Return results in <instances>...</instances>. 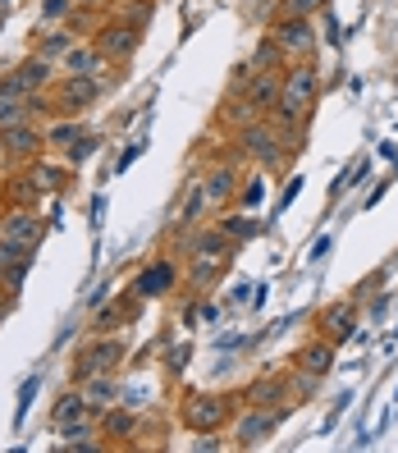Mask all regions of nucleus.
<instances>
[{"instance_id": "2eb2a0df", "label": "nucleus", "mask_w": 398, "mask_h": 453, "mask_svg": "<svg viewBox=\"0 0 398 453\" xmlns=\"http://www.w3.org/2000/svg\"><path fill=\"white\" fill-rule=\"evenodd\" d=\"M288 376H265V380H252L243 394H233V403L243 408H271V403H288Z\"/></svg>"}, {"instance_id": "f8f14e48", "label": "nucleus", "mask_w": 398, "mask_h": 453, "mask_svg": "<svg viewBox=\"0 0 398 453\" xmlns=\"http://www.w3.org/2000/svg\"><path fill=\"white\" fill-rule=\"evenodd\" d=\"M238 179H243V174H238L233 161H216V165H206L197 174V183H202V193H206L210 206H229L233 193H238Z\"/></svg>"}, {"instance_id": "a19ab883", "label": "nucleus", "mask_w": 398, "mask_h": 453, "mask_svg": "<svg viewBox=\"0 0 398 453\" xmlns=\"http://www.w3.org/2000/svg\"><path fill=\"white\" fill-rule=\"evenodd\" d=\"M275 14H279V0H248V19H256L261 28H265Z\"/></svg>"}, {"instance_id": "0eeeda50", "label": "nucleus", "mask_w": 398, "mask_h": 453, "mask_svg": "<svg viewBox=\"0 0 398 453\" xmlns=\"http://www.w3.org/2000/svg\"><path fill=\"white\" fill-rule=\"evenodd\" d=\"M111 88V73H83V78H69L60 73V83H56V105H60V115H78V111H88L92 101H101V92Z\"/></svg>"}, {"instance_id": "473e14b6", "label": "nucleus", "mask_w": 398, "mask_h": 453, "mask_svg": "<svg viewBox=\"0 0 398 453\" xmlns=\"http://www.w3.org/2000/svg\"><path fill=\"white\" fill-rule=\"evenodd\" d=\"M233 202H238V206H252V211H256V206L265 202V179H261V174H248V179H238V193H233Z\"/></svg>"}, {"instance_id": "79ce46f5", "label": "nucleus", "mask_w": 398, "mask_h": 453, "mask_svg": "<svg viewBox=\"0 0 398 453\" xmlns=\"http://www.w3.org/2000/svg\"><path fill=\"white\" fill-rule=\"evenodd\" d=\"M33 394H37V376L23 380V389H19V408H14V421H23V412H28V403H33Z\"/></svg>"}, {"instance_id": "4468645a", "label": "nucleus", "mask_w": 398, "mask_h": 453, "mask_svg": "<svg viewBox=\"0 0 398 453\" xmlns=\"http://www.w3.org/2000/svg\"><path fill=\"white\" fill-rule=\"evenodd\" d=\"M321 334L334 343H348L353 334H357V298H339V303H330L325 311H321Z\"/></svg>"}, {"instance_id": "20e7f679", "label": "nucleus", "mask_w": 398, "mask_h": 453, "mask_svg": "<svg viewBox=\"0 0 398 453\" xmlns=\"http://www.w3.org/2000/svg\"><path fill=\"white\" fill-rule=\"evenodd\" d=\"M42 151H46V128H42V124L23 119V124L0 128V156H5V161L33 165V161H42Z\"/></svg>"}, {"instance_id": "49530a36", "label": "nucleus", "mask_w": 398, "mask_h": 453, "mask_svg": "<svg viewBox=\"0 0 398 453\" xmlns=\"http://www.w3.org/2000/svg\"><path fill=\"white\" fill-rule=\"evenodd\" d=\"M138 151H142V142H133V147H128V151H124V156H119V170H128V165H133V161H138Z\"/></svg>"}, {"instance_id": "dca6fc26", "label": "nucleus", "mask_w": 398, "mask_h": 453, "mask_svg": "<svg viewBox=\"0 0 398 453\" xmlns=\"http://www.w3.org/2000/svg\"><path fill=\"white\" fill-rule=\"evenodd\" d=\"M111 69V60L96 50V42L88 37V42H73V50L60 60V73H69V78H83V73H105Z\"/></svg>"}, {"instance_id": "37998d69", "label": "nucleus", "mask_w": 398, "mask_h": 453, "mask_svg": "<svg viewBox=\"0 0 398 453\" xmlns=\"http://www.w3.org/2000/svg\"><path fill=\"white\" fill-rule=\"evenodd\" d=\"M165 366H170V371H174V376H179V371H183V366H188V349H174Z\"/></svg>"}, {"instance_id": "9b49d317", "label": "nucleus", "mask_w": 398, "mask_h": 453, "mask_svg": "<svg viewBox=\"0 0 398 453\" xmlns=\"http://www.w3.org/2000/svg\"><path fill=\"white\" fill-rule=\"evenodd\" d=\"M170 288H179V265L170 257H156V261H147L142 271L133 275V288L128 293H138V298L147 303V298H165Z\"/></svg>"}, {"instance_id": "b1692460", "label": "nucleus", "mask_w": 398, "mask_h": 453, "mask_svg": "<svg viewBox=\"0 0 398 453\" xmlns=\"http://www.w3.org/2000/svg\"><path fill=\"white\" fill-rule=\"evenodd\" d=\"M73 42H78V33L69 28V23H65V28H50V33H42V42H37V56L50 60V65H60L69 50H73Z\"/></svg>"}, {"instance_id": "c9c22d12", "label": "nucleus", "mask_w": 398, "mask_h": 453, "mask_svg": "<svg viewBox=\"0 0 398 453\" xmlns=\"http://www.w3.org/2000/svg\"><path fill=\"white\" fill-rule=\"evenodd\" d=\"M325 10V0H279V14L288 19H316Z\"/></svg>"}, {"instance_id": "412c9836", "label": "nucleus", "mask_w": 398, "mask_h": 453, "mask_svg": "<svg viewBox=\"0 0 398 453\" xmlns=\"http://www.w3.org/2000/svg\"><path fill=\"white\" fill-rule=\"evenodd\" d=\"M243 96H248L252 105H261L265 115H271V105L279 101V73H275V69H256V73H252V83L243 88Z\"/></svg>"}, {"instance_id": "4be33fe9", "label": "nucleus", "mask_w": 398, "mask_h": 453, "mask_svg": "<svg viewBox=\"0 0 398 453\" xmlns=\"http://www.w3.org/2000/svg\"><path fill=\"white\" fill-rule=\"evenodd\" d=\"M0 193H5V202H10V206H37V202H42V188H37V179H33V170H28V165L14 170V174H10V183H5Z\"/></svg>"}, {"instance_id": "cd10ccee", "label": "nucleus", "mask_w": 398, "mask_h": 453, "mask_svg": "<svg viewBox=\"0 0 398 453\" xmlns=\"http://www.w3.org/2000/svg\"><path fill=\"white\" fill-rule=\"evenodd\" d=\"M252 65H256V69H275V73H284L288 60H284V50L275 46L271 33H261V37H256V46H252Z\"/></svg>"}, {"instance_id": "a211bd4d", "label": "nucleus", "mask_w": 398, "mask_h": 453, "mask_svg": "<svg viewBox=\"0 0 398 453\" xmlns=\"http://www.w3.org/2000/svg\"><path fill=\"white\" fill-rule=\"evenodd\" d=\"M78 389H83V398H88V412H105V408H115V403H119V385H115L111 371H101V376H88Z\"/></svg>"}, {"instance_id": "72a5a7b5", "label": "nucleus", "mask_w": 398, "mask_h": 453, "mask_svg": "<svg viewBox=\"0 0 398 453\" xmlns=\"http://www.w3.org/2000/svg\"><path fill=\"white\" fill-rule=\"evenodd\" d=\"M96 147H101V138H96V133H83V138H78V142H73V147L60 156V161H65V165H83V161H88V156H92Z\"/></svg>"}, {"instance_id": "f3484780", "label": "nucleus", "mask_w": 398, "mask_h": 453, "mask_svg": "<svg viewBox=\"0 0 398 453\" xmlns=\"http://www.w3.org/2000/svg\"><path fill=\"white\" fill-rule=\"evenodd\" d=\"M96 421H101V440H133V435H138V426H142V417L133 408H124V403L96 412Z\"/></svg>"}, {"instance_id": "c85d7f7f", "label": "nucleus", "mask_w": 398, "mask_h": 453, "mask_svg": "<svg viewBox=\"0 0 398 453\" xmlns=\"http://www.w3.org/2000/svg\"><path fill=\"white\" fill-rule=\"evenodd\" d=\"M220 229H225L229 243H252L261 234V220L256 216H220Z\"/></svg>"}, {"instance_id": "58836bf2", "label": "nucleus", "mask_w": 398, "mask_h": 453, "mask_svg": "<svg viewBox=\"0 0 398 453\" xmlns=\"http://www.w3.org/2000/svg\"><path fill=\"white\" fill-rule=\"evenodd\" d=\"M78 10V0H42V19L46 23H60V19H69Z\"/></svg>"}, {"instance_id": "f03ea898", "label": "nucleus", "mask_w": 398, "mask_h": 453, "mask_svg": "<svg viewBox=\"0 0 398 453\" xmlns=\"http://www.w3.org/2000/svg\"><path fill=\"white\" fill-rule=\"evenodd\" d=\"M265 33L275 37V46L284 50V60H316L321 50V33H316V19H288V14H275L265 23Z\"/></svg>"}, {"instance_id": "39448f33", "label": "nucleus", "mask_w": 398, "mask_h": 453, "mask_svg": "<svg viewBox=\"0 0 398 453\" xmlns=\"http://www.w3.org/2000/svg\"><path fill=\"white\" fill-rule=\"evenodd\" d=\"M46 88H56V65L42 60L37 50L28 60H19L14 69L0 73V92H19V96H33V92H46Z\"/></svg>"}, {"instance_id": "e433bc0d", "label": "nucleus", "mask_w": 398, "mask_h": 453, "mask_svg": "<svg viewBox=\"0 0 398 453\" xmlns=\"http://www.w3.org/2000/svg\"><path fill=\"white\" fill-rule=\"evenodd\" d=\"M28 271H33V252H28V257H19V261L10 265V271L0 275V284H5V293H19V288H23V280H28Z\"/></svg>"}, {"instance_id": "ddd939ff", "label": "nucleus", "mask_w": 398, "mask_h": 453, "mask_svg": "<svg viewBox=\"0 0 398 453\" xmlns=\"http://www.w3.org/2000/svg\"><path fill=\"white\" fill-rule=\"evenodd\" d=\"M56 431H60V449H73V453H101V449H105L96 412H88V417H73V421L56 426Z\"/></svg>"}, {"instance_id": "6ab92c4d", "label": "nucleus", "mask_w": 398, "mask_h": 453, "mask_svg": "<svg viewBox=\"0 0 398 453\" xmlns=\"http://www.w3.org/2000/svg\"><path fill=\"white\" fill-rule=\"evenodd\" d=\"M256 119H265V111H261V105H252L243 92H229L225 96V111H220V124L225 128H248V124H256Z\"/></svg>"}, {"instance_id": "2f4dec72", "label": "nucleus", "mask_w": 398, "mask_h": 453, "mask_svg": "<svg viewBox=\"0 0 398 453\" xmlns=\"http://www.w3.org/2000/svg\"><path fill=\"white\" fill-rule=\"evenodd\" d=\"M321 380H325V376H316V371H302V366H294V371H288V394H294L298 403H307V398H311L316 389H321Z\"/></svg>"}, {"instance_id": "aec40b11", "label": "nucleus", "mask_w": 398, "mask_h": 453, "mask_svg": "<svg viewBox=\"0 0 398 453\" xmlns=\"http://www.w3.org/2000/svg\"><path fill=\"white\" fill-rule=\"evenodd\" d=\"M302 371H316V376H330L334 371V343L321 334V339H311V343H302L298 349V357H294Z\"/></svg>"}, {"instance_id": "393cba45", "label": "nucleus", "mask_w": 398, "mask_h": 453, "mask_svg": "<svg viewBox=\"0 0 398 453\" xmlns=\"http://www.w3.org/2000/svg\"><path fill=\"white\" fill-rule=\"evenodd\" d=\"M225 265H229V257H188V284L193 288H210L220 275H225Z\"/></svg>"}, {"instance_id": "09e8293b", "label": "nucleus", "mask_w": 398, "mask_h": 453, "mask_svg": "<svg viewBox=\"0 0 398 453\" xmlns=\"http://www.w3.org/2000/svg\"><path fill=\"white\" fill-rule=\"evenodd\" d=\"M119 5H124V0H119Z\"/></svg>"}, {"instance_id": "ea45409f", "label": "nucleus", "mask_w": 398, "mask_h": 453, "mask_svg": "<svg viewBox=\"0 0 398 453\" xmlns=\"http://www.w3.org/2000/svg\"><path fill=\"white\" fill-rule=\"evenodd\" d=\"M119 403H124V408H133V412H142V408L151 403V389H147V385H133V389H119Z\"/></svg>"}, {"instance_id": "423d86ee", "label": "nucleus", "mask_w": 398, "mask_h": 453, "mask_svg": "<svg viewBox=\"0 0 398 453\" xmlns=\"http://www.w3.org/2000/svg\"><path fill=\"white\" fill-rule=\"evenodd\" d=\"M284 417H288V403H271V408H243V412H238V421H233V444H238V449H252V444H261L265 435H275V431H279Z\"/></svg>"}, {"instance_id": "bb28decb", "label": "nucleus", "mask_w": 398, "mask_h": 453, "mask_svg": "<svg viewBox=\"0 0 398 453\" xmlns=\"http://www.w3.org/2000/svg\"><path fill=\"white\" fill-rule=\"evenodd\" d=\"M28 170H33V179H37L42 197H46V193H65V183H69V165H65V161H60V165H42V161H33Z\"/></svg>"}, {"instance_id": "9d476101", "label": "nucleus", "mask_w": 398, "mask_h": 453, "mask_svg": "<svg viewBox=\"0 0 398 453\" xmlns=\"http://www.w3.org/2000/svg\"><path fill=\"white\" fill-rule=\"evenodd\" d=\"M42 234H46V220L37 216V206H5V216H0V238H10V243H23V248L37 252Z\"/></svg>"}, {"instance_id": "f257e3e1", "label": "nucleus", "mask_w": 398, "mask_h": 453, "mask_svg": "<svg viewBox=\"0 0 398 453\" xmlns=\"http://www.w3.org/2000/svg\"><path fill=\"white\" fill-rule=\"evenodd\" d=\"M233 151L243 156V161H252L256 170H284L288 156L298 151V142H288V133L275 128L271 119H256V124L233 133Z\"/></svg>"}, {"instance_id": "c756f323", "label": "nucleus", "mask_w": 398, "mask_h": 453, "mask_svg": "<svg viewBox=\"0 0 398 453\" xmlns=\"http://www.w3.org/2000/svg\"><path fill=\"white\" fill-rule=\"evenodd\" d=\"M73 417H88L83 389H65V398H60L56 408H50V421H56V426H65V421H73Z\"/></svg>"}, {"instance_id": "f704fd0d", "label": "nucleus", "mask_w": 398, "mask_h": 453, "mask_svg": "<svg viewBox=\"0 0 398 453\" xmlns=\"http://www.w3.org/2000/svg\"><path fill=\"white\" fill-rule=\"evenodd\" d=\"M151 10H156V0H124L119 19H124V23H138V28H147V23H151Z\"/></svg>"}, {"instance_id": "de8ad7c7", "label": "nucleus", "mask_w": 398, "mask_h": 453, "mask_svg": "<svg viewBox=\"0 0 398 453\" xmlns=\"http://www.w3.org/2000/svg\"><path fill=\"white\" fill-rule=\"evenodd\" d=\"M0 216H5V193H0Z\"/></svg>"}, {"instance_id": "7c9ffc66", "label": "nucleus", "mask_w": 398, "mask_h": 453, "mask_svg": "<svg viewBox=\"0 0 398 453\" xmlns=\"http://www.w3.org/2000/svg\"><path fill=\"white\" fill-rule=\"evenodd\" d=\"M206 206H210V202H206V193H202V183L193 179V183H188V202H183V211H179V225H183V229H197Z\"/></svg>"}, {"instance_id": "5701e85b", "label": "nucleus", "mask_w": 398, "mask_h": 453, "mask_svg": "<svg viewBox=\"0 0 398 453\" xmlns=\"http://www.w3.org/2000/svg\"><path fill=\"white\" fill-rule=\"evenodd\" d=\"M83 133H88V128L78 124L73 115H60V119H50V124H46V151H60V156H65V151H69V147H73L78 138H83Z\"/></svg>"}, {"instance_id": "c03bdc74", "label": "nucleus", "mask_w": 398, "mask_h": 453, "mask_svg": "<svg viewBox=\"0 0 398 453\" xmlns=\"http://www.w3.org/2000/svg\"><path fill=\"white\" fill-rule=\"evenodd\" d=\"M298 193H302V179H288V188H284V197H279V206L288 211V202H294Z\"/></svg>"}, {"instance_id": "4c0bfd02", "label": "nucleus", "mask_w": 398, "mask_h": 453, "mask_svg": "<svg viewBox=\"0 0 398 453\" xmlns=\"http://www.w3.org/2000/svg\"><path fill=\"white\" fill-rule=\"evenodd\" d=\"M366 174H371V161H366V156H362V161H353V165H348V174H343V179L334 183V193H330V197H339L343 188H353V183H362Z\"/></svg>"}, {"instance_id": "a878e982", "label": "nucleus", "mask_w": 398, "mask_h": 453, "mask_svg": "<svg viewBox=\"0 0 398 453\" xmlns=\"http://www.w3.org/2000/svg\"><path fill=\"white\" fill-rule=\"evenodd\" d=\"M23 119H33V124H37V105H33V96H19V92H0V128H10V124H23Z\"/></svg>"}, {"instance_id": "7ed1b4c3", "label": "nucleus", "mask_w": 398, "mask_h": 453, "mask_svg": "<svg viewBox=\"0 0 398 453\" xmlns=\"http://www.w3.org/2000/svg\"><path fill=\"white\" fill-rule=\"evenodd\" d=\"M229 412H233V394H188L183 398V426H188V431H210L216 435L220 426L229 421Z\"/></svg>"}, {"instance_id": "6e6552de", "label": "nucleus", "mask_w": 398, "mask_h": 453, "mask_svg": "<svg viewBox=\"0 0 398 453\" xmlns=\"http://www.w3.org/2000/svg\"><path fill=\"white\" fill-rule=\"evenodd\" d=\"M92 42H96V50H101L111 65H124V60L138 56L142 28H138V23H124V19H111V23H101V28L92 33Z\"/></svg>"}, {"instance_id": "1a4fd4ad", "label": "nucleus", "mask_w": 398, "mask_h": 453, "mask_svg": "<svg viewBox=\"0 0 398 453\" xmlns=\"http://www.w3.org/2000/svg\"><path fill=\"white\" fill-rule=\"evenodd\" d=\"M124 362V343L115 334H96L83 353L73 357V380L83 385L88 376H101V371H115Z\"/></svg>"}, {"instance_id": "a18cd8bd", "label": "nucleus", "mask_w": 398, "mask_h": 453, "mask_svg": "<svg viewBox=\"0 0 398 453\" xmlns=\"http://www.w3.org/2000/svg\"><path fill=\"white\" fill-rule=\"evenodd\" d=\"M330 257V238H316L311 243V261H325Z\"/></svg>"}]
</instances>
